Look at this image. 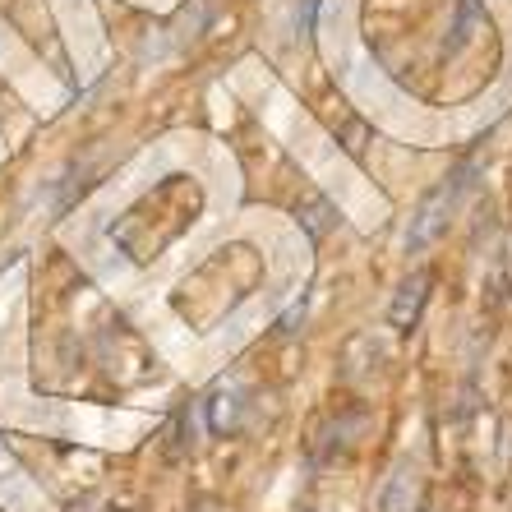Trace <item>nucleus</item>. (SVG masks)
Instances as JSON below:
<instances>
[{"label":"nucleus","instance_id":"nucleus-3","mask_svg":"<svg viewBox=\"0 0 512 512\" xmlns=\"http://www.w3.org/2000/svg\"><path fill=\"white\" fill-rule=\"evenodd\" d=\"M203 406H208V425H213V434H231V429L240 425V411H245V393H240L236 379H222Z\"/></svg>","mask_w":512,"mask_h":512},{"label":"nucleus","instance_id":"nucleus-6","mask_svg":"<svg viewBox=\"0 0 512 512\" xmlns=\"http://www.w3.org/2000/svg\"><path fill=\"white\" fill-rule=\"evenodd\" d=\"M485 24V10H480V0H457V19H453V42H448V56H457V51L476 37V28Z\"/></svg>","mask_w":512,"mask_h":512},{"label":"nucleus","instance_id":"nucleus-2","mask_svg":"<svg viewBox=\"0 0 512 512\" xmlns=\"http://www.w3.org/2000/svg\"><path fill=\"white\" fill-rule=\"evenodd\" d=\"M425 300H429V273L420 268V273H411L402 282V291H397V300H393V310H388V323H393L397 333H411V328L420 323Z\"/></svg>","mask_w":512,"mask_h":512},{"label":"nucleus","instance_id":"nucleus-4","mask_svg":"<svg viewBox=\"0 0 512 512\" xmlns=\"http://www.w3.org/2000/svg\"><path fill=\"white\" fill-rule=\"evenodd\" d=\"M360 429H365V416H360V411L328 420V425L319 429V443H314V453H319V462H333V457H342L346 448H351V439H356Z\"/></svg>","mask_w":512,"mask_h":512},{"label":"nucleus","instance_id":"nucleus-1","mask_svg":"<svg viewBox=\"0 0 512 512\" xmlns=\"http://www.w3.org/2000/svg\"><path fill=\"white\" fill-rule=\"evenodd\" d=\"M471 167H462V171H453V176H443L434 190L420 199V208H416V217H411V231H406V254H420L425 245H434L439 240V231L448 227V217H453V208L462 203V194L471 190Z\"/></svg>","mask_w":512,"mask_h":512},{"label":"nucleus","instance_id":"nucleus-5","mask_svg":"<svg viewBox=\"0 0 512 512\" xmlns=\"http://www.w3.org/2000/svg\"><path fill=\"white\" fill-rule=\"evenodd\" d=\"M411 503H416V466L397 462L379 489V512H411Z\"/></svg>","mask_w":512,"mask_h":512},{"label":"nucleus","instance_id":"nucleus-7","mask_svg":"<svg viewBox=\"0 0 512 512\" xmlns=\"http://www.w3.org/2000/svg\"><path fill=\"white\" fill-rule=\"evenodd\" d=\"M310 236H323V217H328V203H314V208H310Z\"/></svg>","mask_w":512,"mask_h":512}]
</instances>
